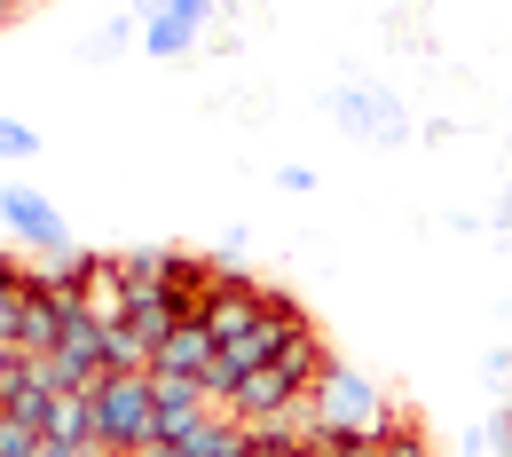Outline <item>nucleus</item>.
<instances>
[{
  "instance_id": "obj_21",
  "label": "nucleus",
  "mask_w": 512,
  "mask_h": 457,
  "mask_svg": "<svg viewBox=\"0 0 512 457\" xmlns=\"http://www.w3.org/2000/svg\"><path fill=\"white\" fill-rule=\"evenodd\" d=\"M505 119H512V103H505Z\"/></svg>"
},
{
  "instance_id": "obj_16",
  "label": "nucleus",
  "mask_w": 512,
  "mask_h": 457,
  "mask_svg": "<svg viewBox=\"0 0 512 457\" xmlns=\"http://www.w3.org/2000/svg\"><path fill=\"white\" fill-rule=\"evenodd\" d=\"M142 457H190L182 442H142Z\"/></svg>"
},
{
  "instance_id": "obj_10",
  "label": "nucleus",
  "mask_w": 512,
  "mask_h": 457,
  "mask_svg": "<svg viewBox=\"0 0 512 457\" xmlns=\"http://www.w3.org/2000/svg\"><path fill=\"white\" fill-rule=\"evenodd\" d=\"M134 40H142V16H111V24H103V32H95V40H79V56H87V64H111V56H127Z\"/></svg>"
},
{
  "instance_id": "obj_19",
  "label": "nucleus",
  "mask_w": 512,
  "mask_h": 457,
  "mask_svg": "<svg viewBox=\"0 0 512 457\" xmlns=\"http://www.w3.org/2000/svg\"><path fill=\"white\" fill-rule=\"evenodd\" d=\"M111 457H142V450H111Z\"/></svg>"
},
{
  "instance_id": "obj_4",
  "label": "nucleus",
  "mask_w": 512,
  "mask_h": 457,
  "mask_svg": "<svg viewBox=\"0 0 512 457\" xmlns=\"http://www.w3.org/2000/svg\"><path fill=\"white\" fill-rule=\"evenodd\" d=\"M0 229H8L24 253H40V261L71 253V221L56 213V197L32 190V182H0Z\"/></svg>"
},
{
  "instance_id": "obj_8",
  "label": "nucleus",
  "mask_w": 512,
  "mask_h": 457,
  "mask_svg": "<svg viewBox=\"0 0 512 457\" xmlns=\"http://www.w3.org/2000/svg\"><path fill=\"white\" fill-rule=\"evenodd\" d=\"M213 355H221V339H213V331L190 316V324H182L174 339H166V347H158V363H150V371H182V379H205V371H213Z\"/></svg>"
},
{
  "instance_id": "obj_9",
  "label": "nucleus",
  "mask_w": 512,
  "mask_h": 457,
  "mask_svg": "<svg viewBox=\"0 0 512 457\" xmlns=\"http://www.w3.org/2000/svg\"><path fill=\"white\" fill-rule=\"evenodd\" d=\"M182 450H190V457H253V434H245L229 410H213V418H197V426H190Z\"/></svg>"
},
{
  "instance_id": "obj_12",
  "label": "nucleus",
  "mask_w": 512,
  "mask_h": 457,
  "mask_svg": "<svg viewBox=\"0 0 512 457\" xmlns=\"http://www.w3.org/2000/svg\"><path fill=\"white\" fill-rule=\"evenodd\" d=\"M40 150H48V142H40V134L24 127V119H8V111H0V166H32V158H40Z\"/></svg>"
},
{
  "instance_id": "obj_20",
  "label": "nucleus",
  "mask_w": 512,
  "mask_h": 457,
  "mask_svg": "<svg viewBox=\"0 0 512 457\" xmlns=\"http://www.w3.org/2000/svg\"><path fill=\"white\" fill-rule=\"evenodd\" d=\"M505 410H512V387H505Z\"/></svg>"
},
{
  "instance_id": "obj_5",
  "label": "nucleus",
  "mask_w": 512,
  "mask_h": 457,
  "mask_svg": "<svg viewBox=\"0 0 512 457\" xmlns=\"http://www.w3.org/2000/svg\"><path fill=\"white\" fill-rule=\"evenodd\" d=\"M260 300H268V284H260V276H245V268H221V276H213V292L197 300V324H205L221 347H229L237 331H253Z\"/></svg>"
},
{
  "instance_id": "obj_1",
  "label": "nucleus",
  "mask_w": 512,
  "mask_h": 457,
  "mask_svg": "<svg viewBox=\"0 0 512 457\" xmlns=\"http://www.w3.org/2000/svg\"><path fill=\"white\" fill-rule=\"evenodd\" d=\"M323 111L355 134V142H371V150L410 142V111H402V95H394L386 79H339V87H323Z\"/></svg>"
},
{
  "instance_id": "obj_2",
  "label": "nucleus",
  "mask_w": 512,
  "mask_h": 457,
  "mask_svg": "<svg viewBox=\"0 0 512 457\" xmlns=\"http://www.w3.org/2000/svg\"><path fill=\"white\" fill-rule=\"evenodd\" d=\"M316 418H323V434H386L394 426L386 418V394L355 363H339V355H331V371L316 379Z\"/></svg>"
},
{
  "instance_id": "obj_17",
  "label": "nucleus",
  "mask_w": 512,
  "mask_h": 457,
  "mask_svg": "<svg viewBox=\"0 0 512 457\" xmlns=\"http://www.w3.org/2000/svg\"><path fill=\"white\" fill-rule=\"evenodd\" d=\"M166 8H174V0H134V16H142V24H150V16H166Z\"/></svg>"
},
{
  "instance_id": "obj_18",
  "label": "nucleus",
  "mask_w": 512,
  "mask_h": 457,
  "mask_svg": "<svg viewBox=\"0 0 512 457\" xmlns=\"http://www.w3.org/2000/svg\"><path fill=\"white\" fill-rule=\"evenodd\" d=\"M24 8H32V0H0V24H8V16H24Z\"/></svg>"
},
{
  "instance_id": "obj_15",
  "label": "nucleus",
  "mask_w": 512,
  "mask_h": 457,
  "mask_svg": "<svg viewBox=\"0 0 512 457\" xmlns=\"http://www.w3.org/2000/svg\"><path fill=\"white\" fill-rule=\"evenodd\" d=\"M40 457H111V450H103V442H48Z\"/></svg>"
},
{
  "instance_id": "obj_13",
  "label": "nucleus",
  "mask_w": 512,
  "mask_h": 457,
  "mask_svg": "<svg viewBox=\"0 0 512 457\" xmlns=\"http://www.w3.org/2000/svg\"><path fill=\"white\" fill-rule=\"evenodd\" d=\"M386 457H434V442H426V434H418V426L402 418V426L386 434Z\"/></svg>"
},
{
  "instance_id": "obj_11",
  "label": "nucleus",
  "mask_w": 512,
  "mask_h": 457,
  "mask_svg": "<svg viewBox=\"0 0 512 457\" xmlns=\"http://www.w3.org/2000/svg\"><path fill=\"white\" fill-rule=\"evenodd\" d=\"M103 363H111V371H150L158 355H150V339H134L127 324H103Z\"/></svg>"
},
{
  "instance_id": "obj_7",
  "label": "nucleus",
  "mask_w": 512,
  "mask_h": 457,
  "mask_svg": "<svg viewBox=\"0 0 512 457\" xmlns=\"http://www.w3.org/2000/svg\"><path fill=\"white\" fill-rule=\"evenodd\" d=\"M40 434H48V442H103V434H95V387H56Z\"/></svg>"
},
{
  "instance_id": "obj_6",
  "label": "nucleus",
  "mask_w": 512,
  "mask_h": 457,
  "mask_svg": "<svg viewBox=\"0 0 512 457\" xmlns=\"http://www.w3.org/2000/svg\"><path fill=\"white\" fill-rule=\"evenodd\" d=\"M205 24H213V0H174L166 16H150V24H142V56H158V64L190 56L197 40H205Z\"/></svg>"
},
{
  "instance_id": "obj_3",
  "label": "nucleus",
  "mask_w": 512,
  "mask_h": 457,
  "mask_svg": "<svg viewBox=\"0 0 512 457\" xmlns=\"http://www.w3.org/2000/svg\"><path fill=\"white\" fill-rule=\"evenodd\" d=\"M150 371H103V387H95V434H103V450H142L150 442Z\"/></svg>"
},
{
  "instance_id": "obj_14",
  "label": "nucleus",
  "mask_w": 512,
  "mask_h": 457,
  "mask_svg": "<svg viewBox=\"0 0 512 457\" xmlns=\"http://www.w3.org/2000/svg\"><path fill=\"white\" fill-rule=\"evenodd\" d=\"M394 434V426H386ZM386 434H331V450L339 457H386Z\"/></svg>"
}]
</instances>
